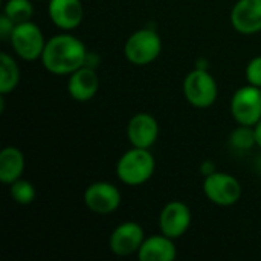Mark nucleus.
<instances>
[{"instance_id":"6e6552de","label":"nucleus","mask_w":261,"mask_h":261,"mask_svg":"<svg viewBox=\"0 0 261 261\" xmlns=\"http://www.w3.org/2000/svg\"><path fill=\"white\" fill-rule=\"evenodd\" d=\"M84 203L95 214L99 216L112 214L121 205V193L112 184L96 182L86 190Z\"/></svg>"},{"instance_id":"aec40b11","label":"nucleus","mask_w":261,"mask_h":261,"mask_svg":"<svg viewBox=\"0 0 261 261\" xmlns=\"http://www.w3.org/2000/svg\"><path fill=\"white\" fill-rule=\"evenodd\" d=\"M255 141V128H251V125H242L231 135V145L237 150H249Z\"/></svg>"},{"instance_id":"423d86ee","label":"nucleus","mask_w":261,"mask_h":261,"mask_svg":"<svg viewBox=\"0 0 261 261\" xmlns=\"http://www.w3.org/2000/svg\"><path fill=\"white\" fill-rule=\"evenodd\" d=\"M9 41L15 54L26 61H34L41 57L46 46L40 28L31 21L15 24Z\"/></svg>"},{"instance_id":"20e7f679","label":"nucleus","mask_w":261,"mask_h":261,"mask_svg":"<svg viewBox=\"0 0 261 261\" xmlns=\"http://www.w3.org/2000/svg\"><path fill=\"white\" fill-rule=\"evenodd\" d=\"M184 93L191 106L197 109H206L216 102L217 84L214 78L208 73V70L194 69L185 78Z\"/></svg>"},{"instance_id":"0eeeda50","label":"nucleus","mask_w":261,"mask_h":261,"mask_svg":"<svg viewBox=\"0 0 261 261\" xmlns=\"http://www.w3.org/2000/svg\"><path fill=\"white\" fill-rule=\"evenodd\" d=\"M203 193L213 203L220 206H231L239 202L242 196V187L234 176L216 171L205 177Z\"/></svg>"},{"instance_id":"f3484780","label":"nucleus","mask_w":261,"mask_h":261,"mask_svg":"<svg viewBox=\"0 0 261 261\" xmlns=\"http://www.w3.org/2000/svg\"><path fill=\"white\" fill-rule=\"evenodd\" d=\"M20 72L14 58L5 52L0 54V93L6 95L18 84Z\"/></svg>"},{"instance_id":"f03ea898","label":"nucleus","mask_w":261,"mask_h":261,"mask_svg":"<svg viewBox=\"0 0 261 261\" xmlns=\"http://www.w3.org/2000/svg\"><path fill=\"white\" fill-rule=\"evenodd\" d=\"M154 173V158L148 148L133 147L122 154L116 165V174L125 185H142Z\"/></svg>"},{"instance_id":"1a4fd4ad","label":"nucleus","mask_w":261,"mask_h":261,"mask_svg":"<svg viewBox=\"0 0 261 261\" xmlns=\"http://www.w3.org/2000/svg\"><path fill=\"white\" fill-rule=\"evenodd\" d=\"M191 223V213L190 208L182 202H170L161 213L159 226L164 236L170 239L182 237Z\"/></svg>"},{"instance_id":"5701e85b","label":"nucleus","mask_w":261,"mask_h":261,"mask_svg":"<svg viewBox=\"0 0 261 261\" xmlns=\"http://www.w3.org/2000/svg\"><path fill=\"white\" fill-rule=\"evenodd\" d=\"M200 171H202V173H203V176L206 177V176H210V174L216 173V167H214V164H213V162L206 161V162H203V164H202Z\"/></svg>"},{"instance_id":"a211bd4d","label":"nucleus","mask_w":261,"mask_h":261,"mask_svg":"<svg viewBox=\"0 0 261 261\" xmlns=\"http://www.w3.org/2000/svg\"><path fill=\"white\" fill-rule=\"evenodd\" d=\"M3 14H6L15 24H20L24 21H31L34 8L29 0H8Z\"/></svg>"},{"instance_id":"f8f14e48","label":"nucleus","mask_w":261,"mask_h":261,"mask_svg":"<svg viewBox=\"0 0 261 261\" xmlns=\"http://www.w3.org/2000/svg\"><path fill=\"white\" fill-rule=\"evenodd\" d=\"M127 135L133 147L150 148L159 136L158 121L148 113H138L130 119Z\"/></svg>"},{"instance_id":"f257e3e1","label":"nucleus","mask_w":261,"mask_h":261,"mask_svg":"<svg viewBox=\"0 0 261 261\" xmlns=\"http://www.w3.org/2000/svg\"><path fill=\"white\" fill-rule=\"evenodd\" d=\"M41 61L43 66L55 75L73 73L87 61L86 46L73 35H55L46 43Z\"/></svg>"},{"instance_id":"2eb2a0df","label":"nucleus","mask_w":261,"mask_h":261,"mask_svg":"<svg viewBox=\"0 0 261 261\" xmlns=\"http://www.w3.org/2000/svg\"><path fill=\"white\" fill-rule=\"evenodd\" d=\"M176 246L173 239L167 236H151L144 240L138 257L141 261H173L176 258Z\"/></svg>"},{"instance_id":"7ed1b4c3","label":"nucleus","mask_w":261,"mask_h":261,"mask_svg":"<svg viewBox=\"0 0 261 261\" xmlns=\"http://www.w3.org/2000/svg\"><path fill=\"white\" fill-rule=\"evenodd\" d=\"M162 50L161 37L153 29H139L125 41V57L136 66H144L154 61Z\"/></svg>"},{"instance_id":"9d476101","label":"nucleus","mask_w":261,"mask_h":261,"mask_svg":"<svg viewBox=\"0 0 261 261\" xmlns=\"http://www.w3.org/2000/svg\"><path fill=\"white\" fill-rule=\"evenodd\" d=\"M144 231L135 222L121 223L110 236V249L119 257H127L138 252L144 243Z\"/></svg>"},{"instance_id":"9b49d317","label":"nucleus","mask_w":261,"mask_h":261,"mask_svg":"<svg viewBox=\"0 0 261 261\" xmlns=\"http://www.w3.org/2000/svg\"><path fill=\"white\" fill-rule=\"evenodd\" d=\"M231 23L240 34H257L261 31V0H239L231 12Z\"/></svg>"},{"instance_id":"ddd939ff","label":"nucleus","mask_w":261,"mask_h":261,"mask_svg":"<svg viewBox=\"0 0 261 261\" xmlns=\"http://www.w3.org/2000/svg\"><path fill=\"white\" fill-rule=\"evenodd\" d=\"M99 87V80L96 72L92 67L83 66L73 73H70L69 83H67V90L69 95L80 102H86L95 96Z\"/></svg>"},{"instance_id":"39448f33","label":"nucleus","mask_w":261,"mask_h":261,"mask_svg":"<svg viewBox=\"0 0 261 261\" xmlns=\"http://www.w3.org/2000/svg\"><path fill=\"white\" fill-rule=\"evenodd\" d=\"M231 112L240 125L254 127L261 119V90L257 86L240 87L231 99Z\"/></svg>"},{"instance_id":"4468645a","label":"nucleus","mask_w":261,"mask_h":261,"mask_svg":"<svg viewBox=\"0 0 261 261\" xmlns=\"http://www.w3.org/2000/svg\"><path fill=\"white\" fill-rule=\"evenodd\" d=\"M83 5L80 0H50L49 17L61 29H75L83 20Z\"/></svg>"},{"instance_id":"412c9836","label":"nucleus","mask_w":261,"mask_h":261,"mask_svg":"<svg viewBox=\"0 0 261 261\" xmlns=\"http://www.w3.org/2000/svg\"><path fill=\"white\" fill-rule=\"evenodd\" d=\"M246 78L249 84L261 87V57H255L246 67Z\"/></svg>"},{"instance_id":"dca6fc26","label":"nucleus","mask_w":261,"mask_h":261,"mask_svg":"<svg viewBox=\"0 0 261 261\" xmlns=\"http://www.w3.org/2000/svg\"><path fill=\"white\" fill-rule=\"evenodd\" d=\"M24 170V156L15 147H6L0 153V182L11 185L18 180Z\"/></svg>"},{"instance_id":"4be33fe9","label":"nucleus","mask_w":261,"mask_h":261,"mask_svg":"<svg viewBox=\"0 0 261 261\" xmlns=\"http://www.w3.org/2000/svg\"><path fill=\"white\" fill-rule=\"evenodd\" d=\"M14 28H15V23L6 14H3L0 17V37H2V40H9L12 32H14Z\"/></svg>"},{"instance_id":"b1692460","label":"nucleus","mask_w":261,"mask_h":261,"mask_svg":"<svg viewBox=\"0 0 261 261\" xmlns=\"http://www.w3.org/2000/svg\"><path fill=\"white\" fill-rule=\"evenodd\" d=\"M255 128V141H257V145L261 148V119L254 125Z\"/></svg>"},{"instance_id":"6ab92c4d","label":"nucleus","mask_w":261,"mask_h":261,"mask_svg":"<svg viewBox=\"0 0 261 261\" xmlns=\"http://www.w3.org/2000/svg\"><path fill=\"white\" fill-rule=\"evenodd\" d=\"M11 197L18 203V205H29L34 202L35 199V188L31 182L23 180L21 177L15 182L11 184V190H9Z\"/></svg>"}]
</instances>
